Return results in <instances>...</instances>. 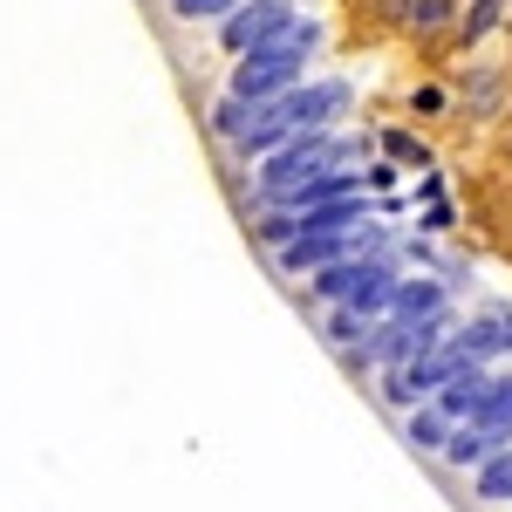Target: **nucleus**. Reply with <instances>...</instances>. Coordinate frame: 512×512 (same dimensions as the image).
<instances>
[{
    "label": "nucleus",
    "mask_w": 512,
    "mask_h": 512,
    "mask_svg": "<svg viewBox=\"0 0 512 512\" xmlns=\"http://www.w3.org/2000/svg\"><path fill=\"white\" fill-rule=\"evenodd\" d=\"M335 164H369V137H342V130H294L274 158L253 164V192H260V212L280 205L294 185H308Z\"/></svg>",
    "instance_id": "nucleus-1"
},
{
    "label": "nucleus",
    "mask_w": 512,
    "mask_h": 512,
    "mask_svg": "<svg viewBox=\"0 0 512 512\" xmlns=\"http://www.w3.org/2000/svg\"><path fill=\"white\" fill-rule=\"evenodd\" d=\"M315 48H321V28L315 21H287L267 48H253V55H239V69H233V89L226 96H246V103H274V96H287V89H301L308 82V62H315Z\"/></svg>",
    "instance_id": "nucleus-2"
},
{
    "label": "nucleus",
    "mask_w": 512,
    "mask_h": 512,
    "mask_svg": "<svg viewBox=\"0 0 512 512\" xmlns=\"http://www.w3.org/2000/svg\"><path fill=\"white\" fill-rule=\"evenodd\" d=\"M396 280H403V274H396V260H390V253H376V260H335V267L308 274V294H315V308H355V315L383 321Z\"/></svg>",
    "instance_id": "nucleus-3"
},
{
    "label": "nucleus",
    "mask_w": 512,
    "mask_h": 512,
    "mask_svg": "<svg viewBox=\"0 0 512 512\" xmlns=\"http://www.w3.org/2000/svg\"><path fill=\"white\" fill-rule=\"evenodd\" d=\"M376 253H390V246H383V226L362 219L349 233H294L287 246H274V267L287 280H308V274H321V267H335V260H376Z\"/></svg>",
    "instance_id": "nucleus-4"
},
{
    "label": "nucleus",
    "mask_w": 512,
    "mask_h": 512,
    "mask_svg": "<svg viewBox=\"0 0 512 512\" xmlns=\"http://www.w3.org/2000/svg\"><path fill=\"white\" fill-rule=\"evenodd\" d=\"M287 21H294V7H287V0H239L233 14L219 21V48H226V55L239 62V55L267 48V41H274Z\"/></svg>",
    "instance_id": "nucleus-5"
},
{
    "label": "nucleus",
    "mask_w": 512,
    "mask_h": 512,
    "mask_svg": "<svg viewBox=\"0 0 512 512\" xmlns=\"http://www.w3.org/2000/svg\"><path fill=\"white\" fill-rule=\"evenodd\" d=\"M355 89L349 82H301V89H287L280 96V117H287V130H335V123L349 117Z\"/></svg>",
    "instance_id": "nucleus-6"
},
{
    "label": "nucleus",
    "mask_w": 512,
    "mask_h": 512,
    "mask_svg": "<svg viewBox=\"0 0 512 512\" xmlns=\"http://www.w3.org/2000/svg\"><path fill=\"white\" fill-rule=\"evenodd\" d=\"M451 349L465 355V362H478V369L506 362V355H512V315H506V308H485V315L451 321Z\"/></svg>",
    "instance_id": "nucleus-7"
},
{
    "label": "nucleus",
    "mask_w": 512,
    "mask_h": 512,
    "mask_svg": "<svg viewBox=\"0 0 512 512\" xmlns=\"http://www.w3.org/2000/svg\"><path fill=\"white\" fill-rule=\"evenodd\" d=\"M492 383H499V376L472 362V369H458V376H451V383L431 396V410L444 417V424H472L478 410H485V396H492Z\"/></svg>",
    "instance_id": "nucleus-8"
},
{
    "label": "nucleus",
    "mask_w": 512,
    "mask_h": 512,
    "mask_svg": "<svg viewBox=\"0 0 512 512\" xmlns=\"http://www.w3.org/2000/svg\"><path fill=\"white\" fill-rule=\"evenodd\" d=\"M444 308H451V287H444V280L403 274L390 287V308H383V315H390V321H431V315H444Z\"/></svg>",
    "instance_id": "nucleus-9"
},
{
    "label": "nucleus",
    "mask_w": 512,
    "mask_h": 512,
    "mask_svg": "<svg viewBox=\"0 0 512 512\" xmlns=\"http://www.w3.org/2000/svg\"><path fill=\"white\" fill-rule=\"evenodd\" d=\"M287 137H294V130H287V117H280V96H274V103H267V110H260V117H253V123L233 137V158H239V164H260V158H274Z\"/></svg>",
    "instance_id": "nucleus-10"
},
{
    "label": "nucleus",
    "mask_w": 512,
    "mask_h": 512,
    "mask_svg": "<svg viewBox=\"0 0 512 512\" xmlns=\"http://www.w3.org/2000/svg\"><path fill=\"white\" fill-rule=\"evenodd\" d=\"M369 335H376V321H369V315H355V308H328V315H321V342H328L335 355L362 349Z\"/></svg>",
    "instance_id": "nucleus-11"
},
{
    "label": "nucleus",
    "mask_w": 512,
    "mask_h": 512,
    "mask_svg": "<svg viewBox=\"0 0 512 512\" xmlns=\"http://www.w3.org/2000/svg\"><path fill=\"white\" fill-rule=\"evenodd\" d=\"M472 492L485 499V506H512V444H506V451H492V458L472 472Z\"/></svg>",
    "instance_id": "nucleus-12"
},
{
    "label": "nucleus",
    "mask_w": 512,
    "mask_h": 512,
    "mask_svg": "<svg viewBox=\"0 0 512 512\" xmlns=\"http://www.w3.org/2000/svg\"><path fill=\"white\" fill-rule=\"evenodd\" d=\"M472 431H485L492 444H512V376H499V383H492L485 410L472 417Z\"/></svg>",
    "instance_id": "nucleus-13"
},
{
    "label": "nucleus",
    "mask_w": 512,
    "mask_h": 512,
    "mask_svg": "<svg viewBox=\"0 0 512 512\" xmlns=\"http://www.w3.org/2000/svg\"><path fill=\"white\" fill-rule=\"evenodd\" d=\"M458 431V424H444L431 403H417V410H403V444L410 451H444V437Z\"/></svg>",
    "instance_id": "nucleus-14"
},
{
    "label": "nucleus",
    "mask_w": 512,
    "mask_h": 512,
    "mask_svg": "<svg viewBox=\"0 0 512 512\" xmlns=\"http://www.w3.org/2000/svg\"><path fill=\"white\" fill-rule=\"evenodd\" d=\"M376 144L390 151L396 171H431V144H424V137H410V130H383Z\"/></svg>",
    "instance_id": "nucleus-15"
},
{
    "label": "nucleus",
    "mask_w": 512,
    "mask_h": 512,
    "mask_svg": "<svg viewBox=\"0 0 512 512\" xmlns=\"http://www.w3.org/2000/svg\"><path fill=\"white\" fill-rule=\"evenodd\" d=\"M512 0H465V14H458V41H485L499 21H506Z\"/></svg>",
    "instance_id": "nucleus-16"
},
{
    "label": "nucleus",
    "mask_w": 512,
    "mask_h": 512,
    "mask_svg": "<svg viewBox=\"0 0 512 512\" xmlns=\"http://www.w3.org/2000/svg\"><path fill=\"white\" fill-rule=\"evenodd\" d=\"M499 103H506V82H499V69H478V76L465 82V110H472V117H499Z\"/></svg>",
    "instance_id": "nucleus-17"
},
{
    "label": "nucleus",
    "mask_w": 512,
    "mask_h": 512,
    "mask_svg": "<svg viewBox=\"0 0 512 512\" xmlns=\"http://www.w3.org/2000/svg\"><path fill=\"white\" fill-rule=\"evenodd\" d=\"M260 110H267V103H246V96H219V103H212V130H219V137L233 144V137H239V130H246L253 117H260Z\"/></svg>",
    "instance_id": "nucleus-18"
},
{
    "label": "nucleus",
    "mask_w": 512,
    "mask_h": 512,
    "mask_svg": "<svg viewBox=\"0 0 512 512\" xmlns=\"http://www.w3.org/2000/svg\"><path fill=\"white\" fill-rule=\"evenodd\" d=\"M451 21H458V0H410V28L431 35V28H451Z\"/></svg>",
    "instance_id": "nucleus-19"
},
{
    "label": "nucleus",
    "mask_w": 512,
    "mask_h": 512,
    "mask_svg": "<svg viewBox=\"0 0 512 512\" xmlns=\"http://www.w3.org/2000/svg\"><path fill=\"white\" fill-rule=\"evenodd\" d=\"M376 396L396 403V410H417V403H424V396L410 390V376H403V369H383V376H376Z\"/></svg>",
    "instance_id": "nucleus-20"
},
{
    "label": "nucleus",
    "mask_w": 512,
    "mask_h": 512,
    "mask_svg": "<svg viewBox=\"0 0 512 512\" xmlns=\"http://www.w3.org/2000/svg\"><path fill=\"white\" fill-rule=\"evenodd\" d=\"M233 7H239V0H171L178 21H226Z\"/></svg>",
    "instance_id": "nucleus-21"
},
{
    "label": "nucleus",
    "mask_w": 512,
    "mask_h": 512,
    "mask_svg": "<svg viewBox=\"0 0 512 512\" xmlns=\"http://www.w3.org/2000/svg\"><path fill=\"white\" fill-rule=\"evenodd\" d=\"M376 7H383L390 21H403V28H410V0H376Z\"/></svg>",
    "instance_id": "nucleus-22"
}]
</instances>
